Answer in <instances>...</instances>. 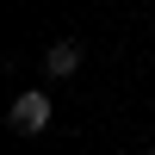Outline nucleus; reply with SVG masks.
<instances>
[{
	"instance_id": "1",
	"label": "nucleus",
	"mask_w": 155,
	"mask_h": 155,
	"mask_svg": "<svg viewBox=\"0 0 155 155\" xmlns=\"http://www.w3.org/2000/svg\"><path fill=\"white\" fill-rule=\"evenodd\" d=\"M50 118H56V106H50V93H44V87H25V93L12 99V130L37 137V130H50Z\"/></svg>"
},
{
	"instance_id": "2",
	"label": "nucleus",
	"mask_w": 155,
	"mask_h": 155,
	"mask_svg": "<svg viewBox=\"0 0 155 155\" xmlns=\"http://www.w3.org/2000/svg\"><path fill=\"white\" fill-rule=\"evenodd\" d=\"M44 68L56 74V81H68V74L81 68V44H74V37H56V44H50V56H44Z\"/></svg>"
},
{
	"instance_id": "3",
	"label": "nucleus",
	"mask_w": 155,
	"mask_h": 155,
	"mask_svg": "<svg viewBox=\"0 0 155 155\" xmlns=\"http://www.w3.org/2000/svg\"><path fill=\"white\" fill-rule=\"evenodd\" d=\"M143 155H155V149H143Z\"/></svg>"
}]
</instances>
